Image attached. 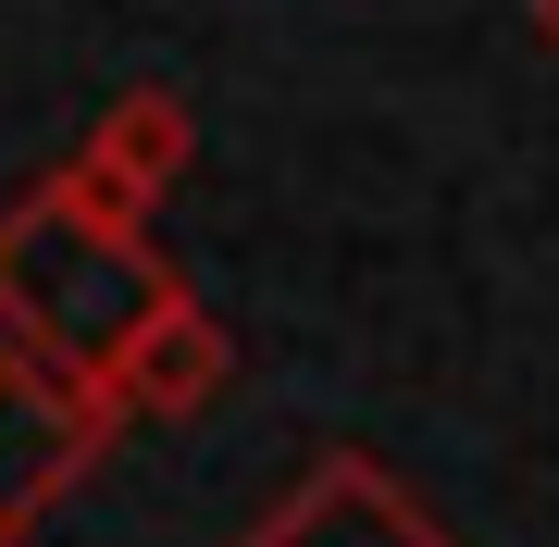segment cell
I'll return each instance as SVG.
<instances>
[{
  "label": "cell",
  "instance_id": "cell-1",
  "mask_svg": "<svg viewBox=\"0 0 559 547\" xmlns=\"http://www.w3.org/2000/svg\"><path fill=\"white\" fill-rule=\"evenodd\" d=\"M175 286H187V274L150 249V224L87 212L75 175H38L13 212H0V311H13L50 361H75L87 385L112 373V348L138 336ZM100 399H112V385H100Z\"/></svg>",
  "mask_w": 559,
  "mask_h": 547
},
{
  "label": "cell",
  "instance_id": "cell-6",
  "mask_svg": "<svg viewBox=\"0 0 559 547\" xmlns=\"http://www.w3.org/2000/svg\"><path fill=\"white\" fill-rule=\"evenodd\" d=\"M522 25H535V38H547V50H559V0H522Z\"/></svg>",
  "mask_w": 559,
  "mask_h": 547
},
{
  "label": "cell",
  "instance_id": "cell-4",
  "mask_svg": "<svg viewBox=\"0 0 559 547\" xmlns=\"http://www.w3.org/2000/svg\"><path fill=\"white\" fill-rule=\"evenodd\" d=\"M112 411H150V424H187V411H212L224 385H237V336L212 324V299L200 286H175V299L150 311L138 336L112 348Z\"/></svg>",
  "mask_w": 559,
  "mask_h": 547
},
{
  "label": "cell",
  "instance_id": "cell-2",
  "mask_svg": "<svg viewBox=\"0 0 559 547\" xmlns=\"http://www.w3.org/2000/svg\"><path fill=\"white\" fill-rule=\"evenodd\" d=\"M112 424L124 411L100 399V385H87L75 361H50V348L0 311V547H25L87 473H100Z\"/></svg>",
  "mask_w": 559,
  "mask_h": 547
},
{
  "label": "cell",
  "instance_id": "cell-3",
  "mask_svg": "<svg viewBox=\"0 0 559 547\" xmlns=\"http://www.w3.org/2000/svg\"><path fill=\"white\" fill-rule=\"evenodd\" d=\"M187 150H200V124H187V100H175V87H124V100L87 124V150H75L62 175H75V200H87V212L150 224L162 200H175Z\"/></svg>",
  "mask_w": 559,
  "mask_h": 547
},
{
  "label": "cell",
  "instance_id": "cell-5",
  "mask_svg": "<svg viewBox=\"0 0 559 547\" xmlns=\"http://www.w3.org/2000/svg\"><path fill=\"white\" fill-rule=\"evenodd\" d=\"M237 547H448V535L423 523V498L385 461H311L299 498L261 510V535H237Z\"/></svg>",
  "mask_w": 559,
  "mask_h": 547
}]
</instances>
